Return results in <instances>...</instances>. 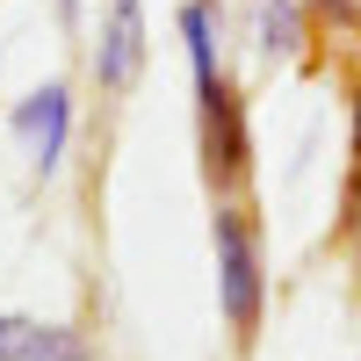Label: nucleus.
I'll use <instances>...</instances> for the list:
<instances>
[{"label": "nucleus", "instance_id": "1", "mask_svg": "<svg viewBox=\"0 0 361 361\" xmlns=\"http://www.w3.org/2000/svg\"><path fill=\"white\" fill-rule=\"evenodd\" d=\"M209 238H217V304L238 347H253L260 333V304H267V275H260V224L246 202H217L209 217Z\"/></svg>", "mask_w": 361, "mask_h": 361}, {"label": "nucleus", "instance_id": "2", "mask_svg": "<svg viewBox=\"0 0 361 361\" xmlns=\"http://www.w3.org/2000/svg\"><path fill=\"white\" fill-rule=\"evenodd\" d=\"M195 123H202V173L217 195H238L253 173V130H246V109H238L231 80H209L195 87Z\"/></svg>", "mask_w": 361, "mask_h": 361}, {"label": "nucleus", "instance_id": "3", "mask_svg": "<svg viewBox=\"0 0 361 361\" xmlns=\"http://www.w3.org/2000/svg\"><path fill=\"white\" fill-rule=\"evenodd\" d=\"M145 73V8L137 0H109L102 15V44H94V80L109 94H130Z\"/></svg>", "mask_w": 361, "mask_h": 361}, {"label": "nucleus", "instance_id": "4", "mask_svg": "<svg viewBox=\"0 0 361 361\" xmlns=\"http://www.w3.org/2000/svg\"><path fill=\"white\" fill-rule=\"evenodd\" d=\"M15 130H22V152H29V173H58L66 159V137H73V94L66 87H37L22 109H15Z\"/></svg>", "mask_w": 361, "mask_h": 361}, {"label": "nucleus", "instance_id": "5", "mask_svg": "<svg viewBox=\"0 0 361 361\" xmlns=\"http://www.w3.org/2000/svg\"><path fill=\"white\" fill-rule=\"evenodd\" d=\"M0 361H94L73 325H44V318H15L0 311Z\"/></svg>", "mask_w": 361, "mask_h": 361}, {"label": "nucleus", "instance_id": "6", "mask_svg": "<svg viewBox=\"0 0 361 361\" xmlns=\"http://www.w3.org/2000/svg\"><path fill=\"white\" fill-rule=\"evenodd\" d=\"M246 37L260 58H296L311 37V8L304 0H246Z\"/></svg>", "mask_w": 361, "mask_h": 361}, {"label": "nucleus", "instance_id": "7", "mask_svg": "<svg viewBox=\"0 0 361 361\" xmlns=\"http://www.w3.org/2000/svg\"><path fill=\"white\" fill-rule=\"evenodd\" d=\"M180 44H188V73H195V87L224 80V66H217V22H209V0H180Z\"/></svg>", "mask_w": 361, "mask_h": 361}, {"label": "nucleus", "instance_id": "8", "mask_svg": "<svg viewBox=\"0 0 361 361\" xmlns=\"http://www.w3.org/2000/svg\"><path fill=\"white\" fill-rule=\"evenodd\" d=\"M318 29H333V37H347V29H361V0H304Z\"/></svg>", "mask_w": 361, "mask_h": 361}, {"label": "nucleus", "instance_id": "9", "mask_svg": "<svg viewBox=\"0 0 361 361\" xmlns=\"http://www.w3.org/2000/svg\"><path fill=\"white\" fill-rule=\"evenodd\" d=\"M347 166H354V180H361V87H354V123H347Z\"/></svg>", "mask_w": 361, "mask_h": 361}]
</instances>
